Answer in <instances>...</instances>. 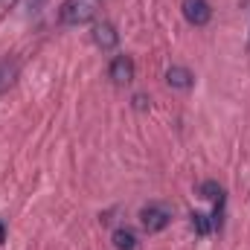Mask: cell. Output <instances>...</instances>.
<instances>
[{
    "mask_svg": "<svg viewBox=\"0 0 250 250\" xmlns=\"http://www.w3.org/2000/svg\"><path fill=\"white\" fill-rule=\"evenodd\" d=\"M96 18V0H64L59 9V21L64 26H82Z\"/></svg>",
    "mask_w": 250,
    "mask_h": 250,
    "instance_id": "cell-1",
    "label": "cell"
},
{
    "mask_svg": "<svg viewBox=\"0 0 250 250\" xmlns=\"http://www.w3.org/2000/svg\"><path fill=\"white\" fill-rule=\"evenodd\" d=\"M140 221H143V230H146V233H160V230L169 227L172 209H169L166 204H148V207H143Z\"/></svg>",
    "mask_w": 250,
    "mask_h": 250,
    "instance_id": "cell-2",
    "label": "cell"
},
{
    "mask_svg": "<svg viewBox=\"0 0 250 250\" xmlns=\"http://www.w3.org/2000/svg\"><path fill=\"white\" fill-rule=\"evenodd\" d=\"M181 9H184V18L192 26H207L209 18H212V6L207 0H184Z\"/></svg>",
    "mask_w": 250,
    "mask_h": 250,
    "instance_id": "cell-3",
    "label": "cell"
},
{
    "mask_svg": "<svg viewBox=\"0 0 250 250\" xmlns=\"http://www.w3.org/2000/svg\"><path fill=\"white\" fill-rule=\"evenodd\" d=\"M111 79L117 82V84H128V82H134V62L128 59V56H117L114 62H111Z\"/></svg>",
    "mask_w": 250,
    "mask_h": 250,
    "instance_id": "cell-4",
    "label": "cell"
},
{
    "mask_svg": "<svg viewBox=\"0 0 250 250\" xmlns=\"http://www.w3.org/2000/svg\"><path fill=\"white\" fill-rule=\"evenodd\" d=\"M93 41H96V47H102V50H114L117 41H120V35H117V29H114L111 23H96V26H93Z\"/></svg>",
    "mask_w": 250,
    "mask_h": 250,
    "instance_id": "cell-5",
    "label": "cell"
},
{
    "mask_svg": "<svg viewBox=\"0 0 250 250\" xmlns=\"http://www.w3.org/2000/svg\"><path fill=\"white\" fill-rule=\"evenodd\" d=\"M166 82H169V87L189 90V87L195 84V76L189 73L187 67H169V70H166Z\"/></svg>",
    "mask_w": 250,
    "mask_h": 250,
    "instance_id": "cell-6",
    "label": "cell"
},
{
    "mask_svg": "<svg viewBox=\"0 0 250 250\" xmlns=\"http://www.w3.org/2000/svg\"><path fill=\"white\" fill-rule=\"evenodd\" d=\"M114 245H117V250H134L137 248V236L128 227H120V230H114Z\"/></svg>",
    "mask_w": 250,
    "mask_h": 250,
    "instance_id": "cell-7",
    "label": "cell"
},
{
    "mask_svg": "<svg viewBox=\"0 0 250 250\" xmlns=\"http://www.w3.org/2000/svg\"><path fill=\"white\" fill-rule=\"evenodd\" d=\"M192 227H195L198 236H209L212 221H209V215H204V212H192Z\"/></svg>",
    "mask_w": 250,
    "mask_h": 250,
    "instance_id": "cell-8",
    "label": "cell"
},
{
    "mask_svg": "<svg viewBox=\"0 0 250 250\" xmlns=\"http://www.w3.org/2000/svg\"><path fill=\"white\" fill-rule=\"evenodd\" d=\"M224 192H221V187L215 184V181H207V184H201V198H221Z\"/></svg>",
    "mask_w": 250,
    "mask_h": 250,
    "instance_id": "cell-9",
    "label": "cell"
},
{
    "mask_svg": "<svg viewBox=\"0 0 250 250\" xmlns=\"http://www.w3.org/2000/svg\"><path fill=\"white\" fill-rule=\"evenodd\" d=\"M6 242V227H3V221H0V245Z\"/></svg>",
    "mask_w": 250,
    "mask_h": 250,
    "instance_id": "cell-10",
    "label": "cell"
},
{
    "mask_svg": "<svg viewBox=\"0 0 250 250\" xmlns=\"http://www.w3.org/2000/svg\"><path fill=\"white\" fill-rule=\"evenodd\" d=\"M3 3H12V0H3Z\"/></svg>",
    "mask_w": 250,
    "mask_h": 250,
    "instance_id": "cell-11",
    "label": "cell"
}]
</instances>
